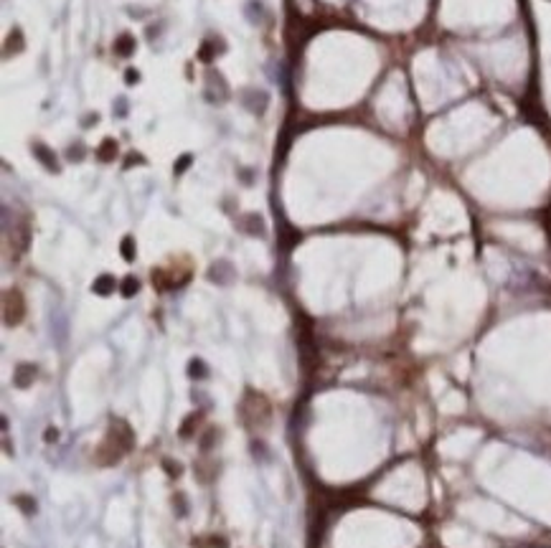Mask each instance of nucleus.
Here are the masks:
<instances>
[{"label":"nucleus","instance_id":"nucleus-1","mask_svg":"<svg viewBox=\"0 0 551 548\" xmlns=\"http://www.w3.org/2000/svg\"><path fill=\"white\" fill-rule=\"evenodd\" d=\"M36 378V366H28V363H23V366H18V371H15V386H20V389H26L31 381Z\"/></svg>","mask_w":551,"mask_h":548},{"label":"nucleus","instance_id":"nucleus-2","mask_svg":"<svg viewBox=\"0 0 551 548\" xmlns=\"http://www.w3.org/2000/svg\"><path fill=\"white\" fill-rule=\"evenodd\" d=\"M112 287H115V279L112 277H99L97 282H94V292H99V294H109L112 292Z\"/></svg>","mask_w":551,"mask_h":548},{"label":"nucleus","instance_id":"nucleus-3","mask_svg":"<svg viewBox=\"0 0 551 548\" xmlns=\"http://www.w3.org/2000/svg\"><path fill=\"white\" fill-rule=\"evenodd\" d=\"M33 150H36V152L41 155V160L46 163V168H51V170H56V160H51V152H49V150H46L43 145H36Z\"/></svg>","mask_w":551,"mask_h":548},{"label":"nucleus","instance_id":"nucleus-4","mask_svg":"<svg viewBox=\"0 0 551 548\" xmlns=\"http://www.w3.org/2000/svg\"><path fill=\"white\" fill-rule=\"evenodd\" d=\"M193 421H199V414H191V416L183 421V426H181V437H191V434H193V431H191V424H193Z\"/></svg>","mask_w":551,"mask_h":548},{"label":"nucleus","instance_id":"nucleus-5","mask_svg":"<svg viewBox=\"0 0 551 548\" xmlns=\"http://www.w3.org/2000/svg\"><path fill=\"white\" fill-rule=\"evenodd\" d=\"M15 503H18V505L23 508V513H26V515H31V513L36 510V503H31V500H26L23 495H18V497H15Z\"/></svg>","mask_w":551,"mask_h":548},{"label":"nucleus","instance_id":"nucleus-6","mask_svg":"<svg viewBox=\"0 0 551 548\" xmlns=\"http://www.w3.org/2000/svg\"><path fill=\"white\" fill-rule=\"evenodd\" d=\"M120 54H130V49H133V38H127V36H122L120 41H117V46H115Z\"/></svg>","mask_w":551,"mask_h":548},{"label":"nucleus","instance_id":"nucleus-7","mask_svg":"<svg viewBox=\"0 0 551 548\" xmlns=\"http://www.w3.org/2000/svg\"><path fill=\"white\" fill-rule=\"evenodd\" d=\"M133 292H138V279L127 277V279H125V289H122V294H125V297H130Z\"/></svg>","mask_w":551,"mask_h":548},{"label":"nucleus","instance_id":"nucleus-8","mask_svg":"<svg viewBox=\"0 0 551 548\" xmlns=\"http://www.w3.org/2000/svg\"><path fill=\"white\" fill-rule=\"evenodd\" d=\"M191 376H206V371H204V363H201V360H193V363H191Z\"/></svg>","mask_w":551,"mask_h":548},{"label":"nucleus","instance_id":"nucleus-9","mask_svg":"<svg viewBox=\"0 0 551 548\" xmlns=\"http://www.w3.org/2000/svg\"><path fill=\"white\" fill-rule=\"evenodd\" d=\"M173 500H178V515H186V510H188V505H186V497H183V495H175Z\"/></svg>","mask_w":551,"mask_h":548},{"label":"nucleus","instance_id":"nucleus-10","mask_svg":"<svg viewBox=\"0 0 551 548\" xmlns=\"http://www.w3.org/2000/svg\"><path fill=\"white\" fill-rule=\"evenodd\" d=\"M122 254H125V259H133V241H130V239H125V244H122Z\"/></svg>","mask_w":551,"mask_h":548},{"label":"nucleus","instance_id":"nucleus-11","mask_svg":"<svg viewBox=\"0 0 551 548\" xmlns=\"http://www.w3.org/2000/svg\"><path fill=\"white\" fill-rule=\"evenodd\" d=\"M127 81H130V84L138 81V71H127Z\"/></svg>","mask_w":551,"mask_h":548}]
</instances>
